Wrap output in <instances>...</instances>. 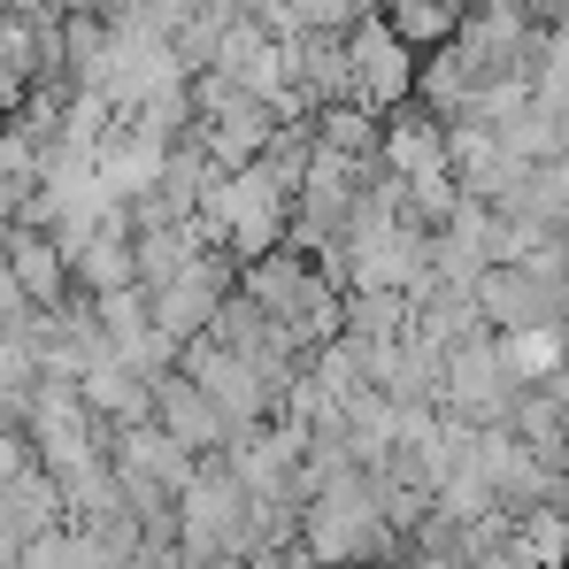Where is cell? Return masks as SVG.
<instances>
[{
  "label": "cell",
  "mask_w": 569,
  "mask_h": 569,
  "mask_svg": "<svg viewBox=\"0 0 569 569\" xmlns=\"http://www.w3.org/2000/svg\"><path fill=\"white\" fill-rule=\"evenodd\" d=\"M300 555L316 569H392L408 562V523L392 516L378 470H331L300 508Z\"/></svg>",
  "instance_id": "6da1fadb"
},
{
  "label": "cell",
  "mask_w": 569,
  "mask_h": 569,
  "mask_svg": "<svg viewBox=\"0 0 569 569\" xmlns=\"http://www.w3.org/2000/svg\"><path fill=\"white\" fill-rule=\"evenodd\" d=\"M239 292L278 323V339L300 362H316V355L339 339V323H347V292L331 284V270H323L316 254H300V247H278V254L247 262V270H239Z\"/></svg>",
  "instance_id": "7a4b0ae2"
},
{
  "label": "cell",
  "mask_w": 569,
  "mask_h": 569,
  "mask_svg": "<svg viewBox=\"0 0 569 569\" xmlns=\"http://www.w3.org/2000/svg\"><path fill=\"white\" fill-rule=\"evenodd\" d=\"M270 547V523H262V500L239 485L231 462H200L192 485L178 492V555L192 569H239L247 555Z\"/></svg>",
  "instance_id": "3957f363"
},
{
  "label": "cell",
  "mask_w": 569,
  "mask_h": 569,
  "mask_svg": "<svg viewBox=\"0 0 569 569\" xmlns=\"http://www.w3.org/2000/svg\"><path fill=\"white\" fill-rule=\"evenodd\" d=\"M192 231H200V247H216L223 262H262V254H278L284 231H292V186H278L262 162H247V170H216L208 192H200V216H192Z\"/></svg>",
  "instance_id": "277c9868"
},
{
  "label": "cell",
  "mask_w": 569,
  "mask_h": 569,
  "mask_svg": "<svg viewBox=\"0 0 569 569\" xmlns=\"http://www.w3.org/2000/svg\"><path fill=\"white\" fill-rule=\"evenodd\" d=\"M416 70H423V54L385 23L378 8L347 31V100L355 108H370V116H400L408 100H416Z\"/></svg>",
  "instance_id": "5b68a950"
},
{
  "label": "cell",
  "mask_w": 569,
  "mask_h": 569,
  "mask_svg": "<svg viewBox=\"0 0 569 569\" xmlns=\"http://www.w3.org/2000/svg\"><path fill=\"white\" fill-rule=\"evenodd\" d=\"M516 400H523V378H516V362H508V347L492 331L447 347V385H439V408L447 416H462L477 431H500L516 416Z\"/></svg>",
  "instance_id": "8992f818"
},
{
  "label": "cell",
  "mask_w": 569,
  "mask_h": 569,
  "mask_svg": "<svg viewBox=\"0 0 569 569\" xmlns=\"http://www.w3.org/2000/svg\"><path fill=\"white\" fill-rule=\"evenodd\" d=\"M178 370H186L239 431L270 423V416L284 408V392H292V385H278L262 362H247V355H231V347H216V339H186V347H178Z\"/></svg>",
  "instance_id": "52a82bcc"
},
{
  "label": "cell",
  "mask_w": 569,
  "mask_h": 569,
  "mask_svg": "<svg viewBox=\"0 0 569 569\" xmlns=\"http://www.w3.org/2000/svg\"><path fill=\"white\" fill-rule=\"evenodd\" d=\"M477 308L500 339L516 331H569V270H539V262H500L477 278Z\"/></svg>",
  "instance_id": "ba28073f"
},
{
  "label": "cell",
  "mask_w": 569,
  "mask_h": 569,
  "mask_svg": "<svg viewBox=\"0 0 569 569\" xmlns=\"http://www.w3.org/2000/svg\"><path fill=\"white\" fill-rule=\"evenodd\" d=\"M231 292H239V262H223L216 247H200L186 270L147 284V316H154V331H162L170 347H186V339H200V331L216 323V308H223Z\"/></svg>",
  "instance_id": "9c48e42d"
},
{
  "label": "cell",
  "mask_w": 569,
  "mask_h": 569,
  "mask_svg": "<svg viewBox=\"0 0 569 569\" xmlns=\"http://www.w3.org/2000/svg\"><path fill=\"white\" fill-rule=\"evenodd\" d=\"M154 423L186 447L192 462H223V455H231V439H239V423H231V416H223V408H216V400H208L178 362L154 378Z\"/></svg>",
  "instance_id": "30bf717a"
},
{
  "label": "cell",
  "mask_w": 569,
  "mask_h": 569,
  "mask_svg": "<svg viewBox=\"0 0 569 569\" xmlns=\"http://www.w3.org/2000/svg\"><path fill=\"white\" fill-rule=\"evenodd\" d=\"M370 8H378V0H270L262 23H270L278 39L284 31H355Z\"/></svg>",
  "instance_id": "8fae6325"
}]
</instances>
